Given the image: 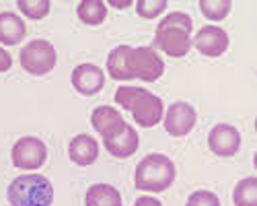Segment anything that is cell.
Instances as JSON below:
<instances>
[{"mask_svg":"<svg viewBox=\"0 0 257 206\" xmlns=\"http://www.w3.org/2000/svg\"><path fill=\"white\" fill-rule=\"evenodd\" d=\"M208 147L218 157H234L241 149V132L230 124H216L208 134Z\"/></svg>","mask_w":257,"mask_h":206,"instance_id":"9c48e42d","label":"cell"},{"mask_svg":"<svg viewBox=\"0 0 257 206\" xmlns=\"http://www.w3.org/2000/svg\"><path fill=\"white\" fill-rule=\"evenodd\" d=\"M17 7L21 9L27 19H33V21H39L50 15V9H52V3L50 0H19Z\"/></svg>","mask_w":257,"mask_h":206,"instance_id":"44dd1931","label":"cell"},{"mask_svg":"<svg viewBox=\"0 0 257 206\" xmlns=\"http://www.w3.org/2000/svg\"><path fill=\"white\" fill-rule=\"evenodd\" d=\"M27 35V25L25 21L15 13H0V44L5 46H17L25 39Z\"/></svg>","mask_w":257,"mask_h":206,"instance_id":"9a60e30c","label":"cell"},{"mask_svg":"<svg viewBox=\"0 0 257 206\" xmlns=\"http://www.w3.org/2000/svg\"><path fill=\"white\" fill-rule=\"evenodd\" d=\"M232 9L230 0H200V11L210 21H222Z\"/></svg>","mask_w":257,"mask_h":206,"instance_id":"ffe728a7","label":"cell"},{"mask_svg":"<svg viewBox=\"0 0 257 206\" xmlns=\"http://www.w3.org/2000/svg\"><path fill=\"white\" fill-rule=\"evenodd\" d=\"M191 46L208 58H218L228 50V33L218 25H206L191 39Z\"/></svg>","mask_w":257,"mask_h":206,"instance_id":"30bf717a","label":"cell"},{"mask_svg":"<svg viewBox=\"0 0 257 206\" xmlns=\"http://www.w3.org/2000/svg\"><path fill=\"white\" fill-rule=\"evenodd\" d=\"M76 15L84 25H101L107 19V5L101 0H82L76 7Z\"/></svg>","mask_w":257,"mask_h":206,"instance_id":"ac0fdd59","label":"cell"},{"mask_svg":"<svg viewBox=\"0 0 257 206\" xmlns=\"http://www.w3.org/2000/svg\"><path fill=\"white\" fill-rule=\"evenodd\" d=\"M103 142H105L107 153H109L111 157H115V159H127V157H132L138 151L140 138H138L136 128L130 126V124H125L123 130L117 136H113L109 140H103Z\"/></svg>","mask_w":257,"mask_h":206,"instance_id":"5bb4252c","label":"cell"},{"mask_svg":"<svg viewBox=\"0 0 257 206\" xmlns=\"http://www.w3.org/2000/svg\"><path fill=\"white\" fill-rule=\"evenodd\" d=\"M167 0H138L136 3V13L142 19H157L161 13L167 9Z\"/></svg>","mask_w":257,"mask_h":206,"instance_id":"7402d4cb","label":"cell"},{"mask_svg":"<svg viewBox=\"0 0 257 206\" xmlns=\"http://www.w3.org/2000/svg\"><path fill=\"white\" fill-rule=\"evenodd\" d=\"M234 206H257V179L245 177L232 190Z\"/></svg>","mask_w":257,"mask_h":206,"instance_id":"d6986e66","label":"cell"},{"mask_svg":"<svg viewBox=\"0 0 257 206\" xmlns=\"http://www.w3.org/2000/svg\"><path fill=\"white\" fill-rule=\"evenodd\" d=\"M132 46H117L107 56V72L115 80H132L127 72V58H130Z\"/></svg>","mask_w":257,"mask_h":206,"instance_id":"e0dca14e","label":"cell"},{"mask_svg":"<svg viewBox=\"0 0 257 206\" xmlns=\"http://www.w3.org/2000/svg\"><path fill=\"white\" fill-rule=\"evenodd\" d=\"M68 157L78 167H89L99 157V144L89 134H76L68 144Z\"/></svg>","mask_w":257,"mask_h":206,"instance_id":"4fadbf2b","label":"cell"},{"mask_svg":"<svg viewBox=\"0 0 257 206\" xmlns=\"http://www.w3.org/2000/svg\"><path fill=\"white\" fill-rule=\"evenodd\" d=\"M115 103L134 116V122L142 128H153L163 120V99L142 87H119L115 91Z\"/></svg>","mask_w":257,"mask_h":206,"instance_id":"7a4b0ae2","label":"cell"},{"mask_svg":"<svg viewBox=\"0 0 257 206\" xmlns=\"http://www.w3.org/2000/svg\"><path fill=\"white\" fill-rule=\"evenodd\" d=\"M7 198L11 206H52L54 185L46 175L25 173L11 181Z\"/></svg>","mask_w":257,"mask_h":206,"instance_id":"277c9868","label":"cell"},{"mask_svg":"<svg viewBox=\"0 0 257 206\" xmlns=\"http://www.w3.org/2000/svg\"><path fill=\"white\" fill-rule=\"evenodd\" d=\"M72 87L80 95H97L105 87V72L97 64H78L72 70Z\"/></svg>","mask_w":257,"mask_h":206,"instance_id":"7c38bea8","label":"cell"},{"mask_svg":"<svg viewBox=\"0 0 257 206\" xmlns=\"http://www.w3.org/2000/svg\"><path fill=\"white\" fill-rule=\"evenodd\" d=\"M84 206H121V194L109 183H93L84 194Z\"/></svg>","mask_w":257,"mask_h":206,"instance_id":"2e32d148","label":"cell"},{"mask_svg":"<svg viewBox=\"0 0 257 206\" xmlns=\"http://www.w3.org/2000/svg\"><path fill=\"white\" fill-rule=\"evenodd\" d=\"M191 29L194 21L187 13H169L159 23L153 44L171 58H183L191 50Z\"/></svg>","mask_w":257,"mask_h":206,"instance_id":"6da1fadb","label":"cell"},{"mask_svg":"<svg viewBox=\"0 0 257 206\" xmlns=\"http://www.w3.org/2000/svg\"><path fill=\"white\" fill-rule=\"evenodd\" d=\"M11 66H13V58H11V54H9L5 48H0V72L11 70Z\"/></svg>","mask_w":257,"mask_h":206,"instance_id":"cb8c5ba5","label":"cell"},{"mask_svg":"<svg viewBox=\"0 0 257 206\" xmlns=\"http://www.w3.org/2000/svg\"><path fill=\"white\" fill-rule=\"evenodd\" d=\"M127 72L130 78H140L144 82H155L165 72V62L155 52V48H132L130 58H127Z\"/></svg>","mask_w":257,"mask_h":206,"instance_id":"8992f818","label":"cell"},{"mask_svg":"<svg viewBox=\"0 0 257 206\" xmlns=\"http://www.w3.org/2000/svg\"><path fill=\"white\" fill-rule=\"evenodd\" d=\"M185 206H220V200H218L216 194L210 192V190H196L187 198Z\"/></svg>","mask_w":257,"mask_h":206,"instance_id":"603a6c76","label":"cell"},{"mask_svg":"<svg viewBox=\"0 0 257 206\" xmlns=\"http://www.w3.org/2000/svg\"><path fill=\"white\" fill-rule=\"evenodd\" d=\"M11 159L17 169L23 171H35L48 159V147L44 140H39L37 136H23L13 144Z\"/></svg>","mask_w":257,"mask_h":206,"instance_id":"52a82bcc","label":"cell"},{"mask_svg":"<svg viewBox=\"0 0 257 206\" xmlns=\"http://www.w3.org/2000/svg\"><path fill=\"white\" fill-rule=\"evenodd\" d=\"M196 120H198V114L189 103L175 101V103H171L165 114V130L171 136H185L194 130Z\"/></svg>","mask_w":257,"mask_h":206,"instance_id":"ba28073f","label":"cell"},{"mask_svg":"<svg viewBox=\"0 0 257 206\" xmlns=\"http://www.w3.org/2000/svg\"><path fill=\"white\" fill-rule=\"evenodd\" d=\"M134 206H163V204H161V200H157L153 196H140V198H136Z\"/></svg>","mask_w":257,"mask_h":206,"instance_id":"d4e9b609","label":"cell"},{"mask_svg":"<svg viewBox=\"0 0 257 206\" xmlns=\"http://www.w3.org/2000/svg\"><path fill=\"white\" fill-rule=\"evenodd\" d=\"M19 60H21V66H23V70H27L29 74L44 76L50 70H54L58 56H56V48L50 44V41H46V39H33V41H29L27 46L21 48Z\"/></svg>","mask_w":257,"mask_h":206,"instance_id":"5b68a950","label":"cell"},{"mask_svg":"<svg viewBox=\"0 0 257 206\" xmlns=\"http://www.w3.org/2000/svg\"><path fill=\"white\" fill-rule=\"evenodd\" d=\"M177 169L175 163L171 161L167 155L161 153H153L146 155L134 171V185L136 190L142 192H153V194H161L165 190H169L175 181Z\"/></svg>","mask_w":257,"mask_h":206,"instance_id":"3957f363","label":"cell"},{"mask_svg":"<svg viewBox=\"0 0 257 206\" xmlns=\"http://www.w3.org/2000/svg\"><path fill=\"white\" fill-rule=\"evenodd\" d=\"M91 124H93L95 132H97L103 140H109V138L117 136V134L123 130V126H125L121 114H119L115 108H109V106H99V108H95L93 114H91Z\"/></svg>","mask_w":257,"mask_h":206,"instance_id":"8fae6325","label":"cell"},{"mask_svg":"<svg viewBox=\"0 0 257 206\" xmlns=\"http://www.w3.org/2000/svg\"><path fill=\"white\" fill-rule=\"evenodd\" d=\"M109 5L115 7V9H127V7L132 5V0H111Z\"/></svg>","mask_w":257,"mask_h":206,"instance_id":"484cf974","label":"cell"}]
</instances>
